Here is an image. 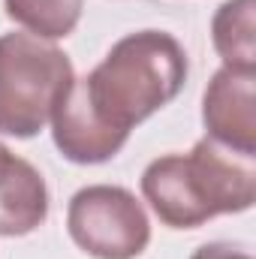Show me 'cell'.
Wrapping results in <instances>:
<instances>
[{
    "mask_svg": "<svg viewBox=\"0 0 256 259\" xmlns=\"http://www.w3.org/2000/svg\"><path fill=\"white\" fill-rule=\"evenodd\" d=\"M187 72V52L172 33H127L84 78H72L52 115L55 148L78 166L112 160L136 124L181 94Z\"/></svg>",
    "mask_w": 256,
    "mask_h": 259,
    "instance_id": "1",
    "label": "cell"
},
{
    "mask_svg": "<svg viewBox=\"0 0 256 259\" xmlns=\"http://www.w3.org/2000/svg\"><path fill=\"white\" fill-rule=\"evenodd\" d=\"M142 196L169 229H196L217 214H241L253 205V160L229 157V151L202 139L190 154H166L148 163Z\"/></svg>",
    "mask_w": 256,
    "mask_h": 259,
    "instance_id": "2",
    "label": "cell"
},
{
    "mask_svg": "<svg viewBox=\"0 0 256 259\" xmlns=\"http://www.w3.org/2000/svg\"><path fill=\"white\" fill-rule=\"evenodd\" d=\"M75 72L61 49L30 36H0V133L30 139L46 124L69 91Z\"/></svg>",
    "mask_w": 256,
    "mask_h": 259,
    "instance_id": "3",
    "label": "cell"
},
{
    "mask_svg": "<svg viewBox=\"0 0 256 259\" xmlns=\"http://www.w3.org/2000/svg\"><path fill=\"white\" fill-rule=\"evenodd\" d=\"M69 238L94 259H136L151 241V223L136 196L115 184H91L69 199Z\"/></svg>",
    "mask_w": 256,
    "mask_h": 259,
    "instance_id": "4",
    "label": "cell"
},
{
    "mask_svg": "<svg viewBox=\"0 0 256 259\" xmlns=\"http://www.w3.org/2000/svg\"><path fill=\"white\" fill-rule=\"evenodd\" d=\"M208 139L238 157H256V72L217 69L202 97Z\"/></svg>",
    "mask_w": 256,
    "mask_h": 259,
    "instance_id": "5",
    "label": "cell"
},
{
    "mask_svg": "<svg viewBox=\"0 0 256 259\" xmlns=\"http://www.w3.org/2000/svg\"><path fill=\"white\" fill-rule=\"evenodd\" d=\"M49 217V187L36 166L6 151L0 157V235L18 238Z\"/></svg>",
    "mask_w": 256,
    "mask_h": 259,
    "instance_id": "6",
    "label": "cell"
},
{
    "mask_svg": "<svg viewBox=\"0 0 256 259\" xmlns=\"http://www.w3.org/2000/svg\"><path fill=\"white\" fill-rule=\"evenodd\" d=\"M211 39L223 66L256 72V0H226L211 18Z\"/></svg>",
    "mask_w": 256,
    "mask_h": 259,
    "instance_id": "7",
    "label": "cell"
},
{
    "mask_svg": "<svg viewBox=\"0 0 256 259\" xmlns=\"http://www.w3.org/2000/svg\"><path fill=\"white\" fill-rule=\"evenodd\" d=\"M6 15L36 39H64L75 30L84 0H3Z\"/></svg>",
    "mask_w": 256,
    "mask_h": 259,
    "instance_id": "8",
    "label": "cell"
},
{
    "mask_svg": "<svg viewBox=\"0 0 256 259\" xmlns=\"http://www.w3.org/2000/svg\"><path fill=\"white\" fill-rule=\"evenodd\" d=\"M190 259H253L247 247L241 244H232V241H211V244H202L193 250Z\"/></svg>",
    "mask_w": 256,
    "mask_h": 259,
    "instance_id": "9",
    "label": "cell"
},
{
    "mask_svg": "<svg viewBox=\"0 0 256 259\" xmlns=\"http://www.w3.org/2000/svg\"><path fill=\"white\" fill-rule=\"evenodd\" d=\"M6 151H9V148H6V145H0V157H3V154H6Z\"/></svg>",
    "mask_w": 256,
    "mask_h": 259,
    "instance_id": "10",
    "label": "cell"
}]
</instances>
